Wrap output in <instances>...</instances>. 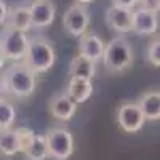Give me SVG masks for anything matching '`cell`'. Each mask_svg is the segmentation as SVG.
Segmentation results:
<instances>
[{
    "mask_svg": "<svg viewBox=\"0 0 160 160\" xmlns=\"http://www.w3.org/2000/svg\"><path fill=\"white\" fill-rule=\"evenodd\" d=\"M3 28L16 29V31H22V32H29V31L32 29L29 7H26V5H18V7H15V8L8 10L7 21H5V26H3Z\"/></svg>",
    "mask_w": 160,
    "mask_h": 160,
    "instance_id": "obj_13",
    "label": "cell"
},
{
    "mask_svg": "<svg viewBox=\"0 0 160 160\" xmlns=\"http://www.w3.org/2000/svg\"><path fill=\"white\" fill-rule=\"evenodd\" d=\"M22 62L34 72V74H45L48 72L56 62V50L43 35H37L29 38V45Z\"/></svg>",
    "mask_w": 160,
    "mask_h": 160,
    "instance_id": "obj_1",
    "label": "cell"
},
{
    "mask_svg": "<svg viewBox=\"0 0 160 160\" xmlns=\"http://www.w3.org/2000/svg\"><path fill=\"white\" fill-rule=\"evenodd\" d=\"M69 75L74 78L93 80V77L96 75V64L82 55H77L72 58V61L69 64Z\"/></svg>",
    "mask_w": 160,
    "mask_h": 160,
    "instance_id": "obj_16",
    "label": "cell"
},
{
    "mask_svg": "<svg viewBox=\"0 0 160 160\" xmlns=\"http://www.w3.org/2000/svg\"><path fill=\"white\" fill-rule=\"evenodd\" d=\"M31 24L34 29H43L55 22L56 5L51 0H37L29 5Z\"/></svg>",
    "mask_w": 160,
    "mask_h": 160,
    "instance_id": "obj_9",
    "label": "cell"
},
{
    "mask_svg": "<svg viewBox=\"0 0 160 160\" xmlns=\"http://www.w3.org/2000/svg\"><path fill=\"white\" fill-rule=\"evenodd\" d=\"M28 45H29L28 32L3 28V32L0 35V48H2L5 59L11 62H22L26 51H28Z\"/></svg>",
    "mask_w": 160,
    "mask_h": 160,
    "instance_id": "obj_4",
    "label": "cell"
},
{
    "mask_svg": "<svg viewBox=\"0 0 160 160\" xmlns=\"http://www.w3.org/2000/svg\"><path fill=\"white\" fill-rule=\"evenodd\" d=\"M16 120V109L7 98L0 99V130L13 128Z\"/></svg>",
    "mask_w": 160,
    "mask_h": 160,
    "instance_id": "obj_19",
    "label": "cell"
},
{
    "mask_svg": "<svg viewBox=\"0 0 160 160\" xmlns=\"http://www.w3.org/2000/svg\"><path fill=\"white\" fill-rule=\"evenodd\" d=\"M19 154L18 136L15 128L0 130V157H15Z\"/></svg>",
    "mask_w": 160,
    "mask_h": 160,
    "instance_id": "obj_17",
    "label": "cell"
},
{
    "mask_svg": "<svg viewBox=\"0 0 160 160\" xmlns=\"http://www.w3.org/2000/svg\"><path fill=\"white\" fill-rule=\"evenodd\" d=\"M131 11L127 8H120V7H109L106 10V24L108 28L114 32H118L120 35L127 34L131 31Z\"/></svg>",
    "mask_w": 160,
    "mask_h": 160,
    "instance_id": "obj_11",
    "label": "cell"
},
{
    "mask_svg": "<svg viewBox=\"0 0 160 160\" xmlns=\"http://www.w3.org/2000/svg\"><path fill=\"white\" fill-rule=\"evenodd\" d=\"M8 5L5 0H0V28L5 26V21H7V15H8Z\"/></svg>",
    "mask_w": 160,
    "mask_h": 160,
    "instance_id": "obj_24",
    "label": "cell"
},
{
    "mask_svg": "<svg viewBox=\"0 0 160 160\" xmlns=\"http://www.w3.org/2000/svg\"><path fill=\"white\" fill-rule=\"evenodd\" d=\"M138 5H141V8H144V10L158 13V10H160V0H139Z\"/></svg>",
    "mask_w": 160,
    "mask_h": 160,
    "instance_id": "obj_22",
    "label": "cell"
},
{
    "mask_svg": "<svg viewBox=\"0 0 160 160\" xmlns=\"http://www.w3.org/2000/svg\"><path fill=\"white\" fill-rule=\"evenodd\" d=\"M29 2H37V0H29Z\"/></svg>",
    "mask_w": 160,
    "mask_h": 160,
    "instance_id": "obj_28",
    "label": "cell"
},
{
    "mask_svg": "<svg viewBox=\"0 0 160 160\" xmlns=\"http://www.w3.org/2000/svg\"><path fill=\"white\" fill-rule=\"evenodd\" d=\"M8 95L19 99L29 98L37 88V74H34L24 62H13L2 74Z\"/></svg>",
    "mask_w": 160,
    "mask_h": 160,
    "instance_id": "obj_2",
    "label": "cell"
},
{
    "mask_svg": "<svg viewBox=\"0 0 160 160\" xmlns=\"http://www.w3.org/2000/svg\"><path fill=\"white\" fill-rule=\"evenodd\" d=\"M158 29V13L135 8L131 11V32L138 35H154Z\"/></svg>",
    "mask_w": 160,
    "mask_h": 160,
    "instance_id": "obj_8",
    "label": "cell"
},
{
    "mask_svg": "<svg viewBox=\"0 0 160 160\" xmlns=\"http://www.w3.org/2000/svg\"><path fill=\"white\" fill-rule=\"evenodd\" d=\"M48 109H50V114L56 120L68 122V120H71L74 117V114L77 111V104L66 93H61V95H56L50 99Z\"/></svg>",
    "mask_w": 160,
    "mask_h": 160,
    "instance_id": "obj_12",
    "label": "cell"
},
{
    "mask_svg": "<svg viewBox=\"0 0 160 160\" xmlns=\"http://www.w3.org/2000/svg\"><path fill=\"white\" fill-rule=\"evenodd\" d=\"M28 160H47L48 158V148H47V141L45 135H35L32 142L29 144L28 151L24 152Z\"/></svg>",
    "mask_w": 160,
    "mask_h": 160,
    "instance_id": "obj_18",
    "label": "cell"
},
{
    "mask_svg": "<svg viewBox=\"0 0 160 160\" xmlns=\"http://www.w3.org/2000/svg\"><path fill=\"white\" fill-rule=\"evenodd\" d=\"M48 157L55 160H68L74 152V136L68 128L55 127L45 133Z\"/></svg>",
    "mask_w": 160,
    "mask_h": 160,
    "instance_id": "obj_5",
    "label": "cell"
},
{
    "mask_svg": "<svg viewBox=\"0 0 160 160\" xmlns=\"http://www.w3.org/2000/svg\"><path fill=\"white\" fill-rule=\"evenodd\" d=\"M146 56H148V61L154 66V68H158L160 66V40H158V37L154 38L149 43L148 51H146Z\"/></svg>",
    "mask_w": 160,
    "mask_h": 160,
    "instance_id": "obj_21",
    "label": "cell"
},
{
    "mask_svg": "<svg viewBox=\"0 0 160 160\" xmlns=\"http://www.w3.org/2000/svg\"><path fill=\"white\" fill-rule=\"evenodd\" d=\"M95 0H75V3H78V5H90V3H93Z\"/></svg>",
    "mask_w": 160,
    "mask_h": 160,
    "instance_id": "obj_27",
    "label": "cell"
},
{
    "mask_svg": "<svg viewBox=\"0 0 160 160\" xmlns=\"http://www.w3.org/2000/svg\"><path fill=\"white\" fill-rule=\"evenodd\" d=\"M66 95H68L77 106L87 102L90 99V96L93 95V83L91 80H85V78H74L71 77L68 88H66Z\"/></svg>",
    "mask_w": 160,
    "mask_h": 160,
    "instance_id": "obj_14",
    "label": "cell"
},
{
    "mask_svg": "<svg viewBox=\"0 0 160 160\" xmlns=\"http://www.w3.org/2000/svg\"><path fill=\"white\" fill-rule=\"evenodd\" d=\"M136 104L139 106L146 120L155 122V120L160 118V93L157 90L146 91L144 95H141Z\"/></svg>",
    "mask_w": 160,
    "mask_h": 160,
    "instance_id": "obj_15",
    "label": "cell"
},
{
    "mask_svg": "<svg viewBox=\"0 0 160 160\" xmlns=\"http://www.w3.org/2000/svg\"><path fill=\"white\" fill-rule=\"evenodd\" d=\"M16 130V136H18V146H19V152H26L29 148V144L32 142L34 136H35V131L28 128V127H19L15 128Z\"/></svg>",
    "mask_w": 160,
    "mask_h": 160,
    "instance_id": "obj_20",
    "label": "cell"
},
{
    "mask_svg": "<svg viewBox=\"0 0 160 160\" xmlns=\"http://www.w3.org/2000/svg\"><path fill=\"white\" fill-rule=\"evenodd\" d=\"M104 40L96 34V32H87L80 37L78 42V55L85 56L87 59L93 62H99L102 59V53H104Z\"/></svg>",
    "mask_w": 160,
    "mask_h": 160,
    "instance_id": "obj_10",
    "label": "cell"
},
{
    "mask_svg": "<svg viewBox=\"0 0 160 160\" xmlns=\"http://www.w3.org/2000/svg\"><path fill=\"white\" fill-rule=\"evenodd\" d=\"M117 123L125 133H136L144 127L146 118L136 102L127 101L117 109Z\"/></svg>",
    "mask_w": 160,
    "mask_h": 160,
    "instance_id": "obj_7",
    "label": "cell"
},
{
    "mask_svg": "<svg viewBox=\"0 0 160 160\" xmlns=\"http://www.w3.org/2000/svg\"><path fill=\"white\" fill-rule=\"evenodd\" d=\"M101 61L111 72L127 71L133 64V47L130 40L123 35L114 37L109 43H106Z\"/></svg>",
    "mask_w": 160,
    "mask_h": 160,
    "instance_id": "obj_3",
    "label": "cell"
},
{
    "mask_svg": "<svg viewBox=\"0 0 160 160\" xmlns=\"http://www.w3.org/2000/svg\"><path fill=\"white\" fill-rule=\"evenodd\" d=\"M5 62H7V59H5L3 53H2V48H0V72H2V69L5 68Z\"/></svg>",
    "mask_w": 160,
    "mask_h": 160,
    "instance_id": "obj_26",
    "label": "cell"
},
{
    "mask_svg": "<svg viewBox=\"0 0 160 160\" xmlns=\"http://www.w3.org/2000/svg\"><path fill=\"white\" fill-rule=\"evenodd\" d=\"M90 11L85 5L74 3L71 5L62 15V28L71 37L80 38L83 34L88 32L90 28Z\"/></svg>",
    "mask_w": 160,
    "mask_h": 160,
    "instance_id": "obj_6",
    "label": "cell"
},
{
    "mask_svg": "<svg viewBox=\"0 0 160 160\" xmlns=\"http://www.w3.org/2000/svg\"><path fill=\"white\" fill-rule=\"evenodd\" d=\"M7 95H8V91H7V87H5V82H3V77L0 74V99L7 98Z\"/></svg>",
    "mask_w": 160,
    "mask_h": 160,
    "instance_id": "obj_25",
    "label": "cell"
},
{
    "mask_svg": "<svg viewBox=\"0 0 160 160\" xmlns=\"http://www.w3.org/2000/svg\"><path fill=\"white\" fill-rule=\"evenodd\" d=\"M138 3H139V0H112L114 7L127 8V10H135Z\"/></svg>",
    "mask_w": 160,
    "mask_h": 160,
    "instance_id": "obj_23",
    "label": "cell"
}]
</instances>
